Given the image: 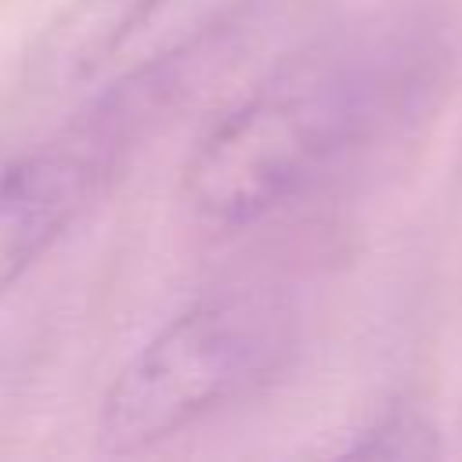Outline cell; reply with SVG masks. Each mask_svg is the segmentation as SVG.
Wrapping results in <instances>:
<instances>
[{
	"label": "cell",
	"instance_id": "6da1fadb",
	"mask_svg": "<svg viewBox=\"0 0 462 462\" xmlns=\"http://www.w3.org/2000/svg\"><path fill=\"white\" fill-rule=\"evenodd\" d=\"M292 343V310L271 292H227L188 307L141 343L105 386L101 444L141 451L184 433L274 379Z\"/></svg>",
	"mask_w": 462,
	"mask_h": 462
},
{
	"label": "cell",
	"instance_id": "3957f363",
	"mask_svg": "<svg viewBox=\"0 0 462 462\" xmlns=\"http://www.w3.org/2000/svg\"><path fill=\"white\" fill-rule=\"evenodd\" d=\"M119 155L123 144L83 119L65 141L0 170V296L90 206Z\"/></svg>",
	"mask_w": 462,
	"mask_h": 462
},
{
	"label": "cell",
	"instance_id": "7a4b0ae2",
	"mask_svg": "<svg viewBox=\"0 0 462 462\" xmlns=\"http://www.w3.org/2000/svg\"><path fill=\"white\" fill-rule=\"evenodd\" d=\"M361 116L365 90L343 72L263 87L195 141L180 170V199L209 227L256 224L332 162Z\"/></svg>",
	"mask_w": 462,
	"mask_h": 462
},
{
	"label": "cell",
	"instance_id": "5b68a950",
	"mask_svg": "<svg viewBox=\"0 0 462 462\" xmlns=\"http://www.w3.org/2000/svg\"><path fill=\"white\" fill-rule=\"evenodd\" d=\"M354 455H379V458H422L433 455V430L411 415V411H393L379 419L372 430L361 433V440L350 448Z\"/></svg>",
	"mask_w": 462,
	"mask_h": 462
},
{
	"label": "cell",
	"instance_id": "277c9868",
	"mask_svg": "<svg viewBox=\"0 0 462 462\" xmlns=\"http://www.w3.org/2000/svg\"><path fill=\"white\" fill-rule=\"evenodd\" d=\"M162 4L166 0H65L25 51V87L61 94L90 83Z\"/></svg>",
	"mask_w": 462,
	"mask_h": 462
}]
</instances>
